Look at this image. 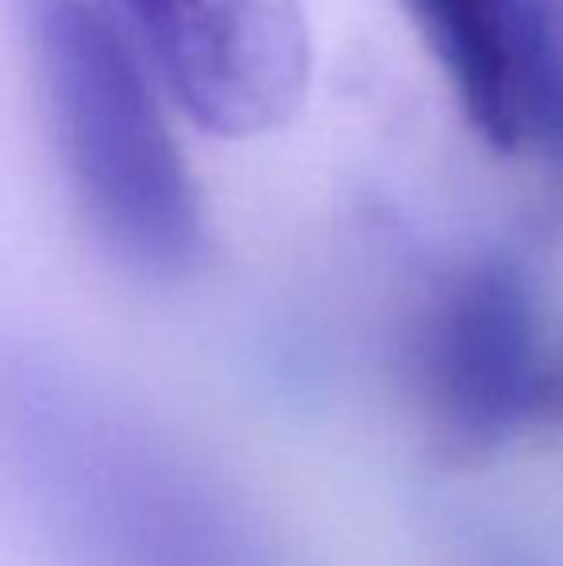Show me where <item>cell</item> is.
Returning a JSON list of instances; mask_svg holds the SVG:
<instances>
[{"instance_id": "5", "label": "cell", "mask_w": 563, "mask_h": 566, "mask_svg": "<svg viewBox=\"0 0 563 566\" xmlns=\"http://www.w3.org/2000/svg\"><path fill=\"white\" fill-rule=\"evenodd\" d=\"M513 150L563 166V0H521L510 59Z\"/></svg>"}, {"instance_id": "2", "label": "cell", "mask_w": 563, "mask_h": 566, "mask_svg": "<svg viewBox=\"0 0 563 566\" xmlns=\"http://www.w3.org/2000/svg\"><path fill=\"white\" fill-rule=\"evenodd\" d=\"M108 23L189 119L225 139L285 124L309 90L301 0H108Z\"/></svg>"}, {"instance_id": "4", "label": "cell", "mask_w": 563, "mask_h": 566, "mask_svg": "<svg viewBox=\"0 0 563 566\" xmlns=\"http://www.w3.org/2000/svg\"><path fill=\"white\" fill-rule=\"evenodd\" d=\"M448 74L467 119L498 150H513L510 59L521 0H402Z\"/></svg>"}, {"instance_id": "1", "label": "cell", "mask_w": 563, "mask_h": 566, "mask_svg": "<svg viewBox=\"0 0 563 566\" xmlns=\"http://www.w3.org/2000/svg\"><path fill=\"white\" fill-rule=\"evenodd\" d=\"M23 39L62 174L124 262L174 274L201 247V205L139 59L90 0H23Z\"/></svg>"}, {"instance_id": "3", "label": "cell", "mask_w": 563, "mask_h": 566, "mask_svg": "<svg viewBox=\"0 0 563 566\" xmlns=\"http://www.w3.org/2000/svg\"><path fill=\"white\" fill-rule=\"evenodd\" d=\"M428 381L444 409L475 432L510 424L533 401V313L510 274L479 270L440 301L428 328Z\"/></svg>"}]
</instances>
